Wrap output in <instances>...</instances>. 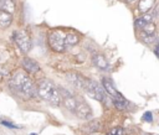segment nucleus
<instances>
[{
	"label": "nucleus",
	"mask_w": 159,
	"mask_h": 135,
	"mask_svg": "<svg viewBox=\"0 0 159 135\" xmlns=\"http://www.w3.org/2000/svg\"><path fill=\"white\" fill-rule=\"evenodd\" d=\"M10 88L17 92L24 99H31L36 95L37 88L31 78L24 72H16L10 79Z\"/></svg>",
	"instance_id": "nucleus-1"
},
{
	"label": "nucleus",
	"mask_w": 159,
	"mask_h": 135,
	"mask_svg": "<svg viewBox=\"0 0 159 135\" xmlns=\"http://www.w3.org/2000/svg\"><path fill=\"white\" fill-rule=\"evenodd\" d=\"M37 94L39 97L47 102L48 104L53 105V107H58L62 104V98L58 90V87L48 78H43L37 84Z\"/></svg>",
	"instance_id": "nucleus-2"
},
{
	"label": "nucleus",
	"mask_w": 159,
	"mask_h": 135,
	"mask_svg": "<svg viewBox=\"0 0 159 135\" xmlns=\"http://www.w3.org/2000/svg\"><path fill=\"white\" fill-rule=\"evenodd\" d=\"M65 36L66 33L62 30H52L47 36V42L50 48L55 52H63L66 50Z\"/></svg>",
	"instance_id": "nucleus-3"
},
{
	"label": "nucleus",
	"mask_w": 159,
	"mask_h": 135,
	"mask_svg": "<svg viewBox=\"0 0 159 135\" xmlns=\"http://www.w3.org/2000/svg\"><path fill=\"white\" fill-rule=\"evenodd\" d=\"M84 92L93 99L99 100V102H104L106 99V92L103 89V87L92 79H86V84H84Z\"/></svg>",
	"instance_id": "nucleus-4"
},
{
	"label": "nucleus",
	"mask_w": 159,
	"mask_h": 135,
	"mask_svg": "<svg viewBox=\"0 0 159 135\" xmlns=\"http://www.w3.org/2000/svg\"><path fill=\"white\" fill-rule=\"evenodd\" d=\"M12 38L22 53H27L31 50V38L25 30H16L12 35Z\"/></svg>",
	"instance_id": "nucleus-5"
},
{
	"label": "nucleus",
	"mask_w": 159,
	"mask_h": 135,
	"mask_svg": "<svg viewBox=\"0 0 159 135\" xmlns=\"http://www.w3.org/2000/svg\"><path fill=\"white\" fill-rule=\"evenodd\" d=\"M75 114L77 115V118L87 120L92 118V109L88 105V103L82 99V98H77V103H76V109H75Z\"/></svg>",
	"instance_id": "nucleus-6"
},
{
	"label": "nucleus",
	"mask_w": 159,
	"mask_h": 135,
	"mask_svg": "<svg viewBox=\"0 0 159 135\" xmlns=\"http://www.w3.org/2000/svg\"><path fill=\"white\" fill-rule=\"evenodd\" d=\"M58 90H60V94H61V98H62V104L65 105V108H67L70 111L75 113L77 98L68 89H66L63 87H58Z\"/></svg>",
	"instance_id": "nucleus-7"
},
{
	"label": "nucleus",
	"mask_w": 159,
	"mask_h": 135,
	"mask_svg": "<svg viewBox=\"0 0 159 135\" xmlns=\"http://www.w3.org/2000/svg\"><path fill=\"white\" fill-rule=\"evenodd\" d=\"M86 79L83 76L76 73V72H71V73H67V81L68 83L76 88V89H82L84 90V84H86Z\"/></svg>",
	"instance_id": "nucleus-8"
},
{
	"label": "nucleus",
	"mask_w": 159,
	"mask_h": 135,
	"mask_svg": "<svg viewBox=\"0 0 159 135\" xmlns=\"http://www.w3.org/2000/svg\"><path fill=\"white\" fill-rule=\"evenodd\" d=\"M21 64H22V68L27 73H30V74H34V73L39 72L40 68H41L40 67V63L37 61H35L34 58H30V57H24Z\"/></svg>",
	"instance_id": "nucleus-9"
},
{
	"label": "nucleus",
	"mask_w": 159,
	"mask_h": 135,
	"mask_svg": "<svg viewBox=\"0 0 159 135\" xmlns=\"http://www.w3.org/2000/svg\"><path fill=\"white\" fill-rule=\"evenodd\" d=\"M92 63L99 69V71H108L109 69V63L107 61V58L101 54V53H96L92 56Z\"/></svg>",
	"instance_id": "nucleus-10"
},
{
	"label": "nucleus",
	"mask_w": 159,
	"mask_h": 135,
	"mask_svg": "<svg viewBox=\"0 0 159 135\" xmlns=\"http://www.w3.org/2000/svg\"><path fill=\"white\" fill-rule=\"evenodd\" d=\"M102 87H103L104 92H106L107 94H109V95H111V98H112V97H114V95H117V94L119 93V92L116 89V87H114V84H113L112 79H109V78H107V77L102 78Z\"/></svg>",
	"instance_id": "nucleus-11"
},
{
	"label": "nucleus",
	"mask_w": 159,
	"mask_h": 135,
	"mask_svg": "<svg viewBox=\"0 0 159 135\" xmlns=\"http://www.w3.org/2000/svg\"><path fill=\"white\" fill-rule=\"evenodd\" d=\"M112 102H113L114 107H116L117 109H119V110H123V109H125V108L128 107V100H127L120 93H118L117 95L112 97Z\"/></svg>",
	"instance_id": "nucleus-12"
},
{
	"label": "nucleus",
	"mask_w": 159,
	"mask_h": 135,
	"mask_svg": "<svg viewBox=\"0 0 159 135\" xmlns=\"http://www.w3.org/2000/svg\"><path fill=\"white\" fill-rule=\"evenodd\" d=\"M11 22H12V15L7 11L0 10V26L2 28H6L11 25Z\"/></svg>",
	"instance_id": "nucleus-13"
},
{
	"label": "nucleus",
	"mask_w": 159,
	"mask_h": 135,
	"mask_svg": "<svg viewBox=\"0 0 159 135\" xmlns=\"http://www.w3.org/2000/svg\"><path fill=\"white\" fill-rule=\"evenodd\" d=\"M155 0H139V4H138V9L142 14H147L154 5Z\"/></svg>",
	"instance_id": "nucleus-14"
},
{
	"label": "nucleus",
	"mask_w": 159,
	"mask_h": 135,
	"mask_svg": "<svg viewBox=\"0 0 159 135\" xmlns=\"http://www.w3.org/2000/svg\"><path fill=\"white\" fill-rule=\"evenodd\" d=\"M80 42V36L75 32H68L65 36V45L66 46H75Z\"/></svg>",
	"instance_id": "nucleus-15"
},
{
	"label": "nucleus",
	"mask_w": 159,
	"mask_h": 135,
	"mask_svg": "<svg viewBox=\"0 0 159 135\" xmlns=\"http://www.w3.org/2000/svg\"><path fill=\"white\" fill-rule=\"evenodd\" d=\"M16 6H15V1L12 0H0V10L7 11L10 14H12L15 11Z\"/></svg>",
	"instance_id": "nucleus-16"
},
{
	"label": "nucleus",
	"mask_w": 159,
	"mask_h": 135,
	"mask_svg": "<svg viewBox=\"0 0 159 135\" xmlns=\"http://www.w3.org/2000/svg\"><path fill=\"white\" fill-rule=\"evenodd\" d=\"M143 32L144 35H148V36H153L155 33V25L153 22H147L144 26H143Z\"/></svg>",
	"instance_id": "nucleus-17"
},
{
	"label": "nucleus",
	"mask_w": 159,
	"mask_h": 135,
	"mask_svg": "<svg viewBox=\"0 0 159 135\" xmlns=\"http://www.w3.org/2000/svg\"><path fill=\"white\" fill-rule=\"evenodd\" d=\"M108 135H123V129L120 126H116L108 133Z\"/></svg>",
	"instance_id": "nucleus-18"
},
{
	"label": "nucleus",
	"mask_w": 159,
	"mask_h": 135,
	"mask_svg": "<svg viewBox=\"0 0 159 135\" xmlns=\"http://www.w3.org/2000/svg\"><path fill=\"white\" fill-rule=\"evenodd\" d=\"M152 118H153V115H152V113H150V111H145V113L143 114V120H144V121L150 123V121L153 120Z\"/></svg>",
	"instance_id": "nucleus-19"
},
{
	"label": "nucleus",
	"mask_w": 159,
	"mask_h": 135,
	"mask_svg": "<svg viewBox=\"0 0 159 135\" xmlns=\"http://www.w3.org/2000/svg\"><path fill=\"white\" fill-rule=\"evenodd\" d=\"M1 124H2V125H5V126H10L11 129H17V126H16L15 124L9 123V121H5V120H2V121H1Z\"/></svg>",
	"instance_id": "nucleus-20"
},
{
	"label": "nucleus",
	"mask_w": 159,
	"mask_h": 135,
	"mask_svg": "<svg viewBox=\"0 0 159 135\" xmlns=\"http://www.w3.org/2000/svg\"><path fill=\"white\" fill-rule=\"evenodd\" d=\"M154 53H155V54L158 56V58H159V45H158V46L154 48Z\"/></svg>",
	"instance_id": "nucleus-21"
},
{
	"label": "nucleus",
	"mask_w": 159,
	"mask_h": 135,
	"mask_svg": "<svg viewBox=\"0 0 159 135\" xmlns=\"http://www.w3.org/2000/svg\"><path fill=\"white\" fill-rule=\"evenodd\" d=\"M127 1H128V2H132V1H134V0H127Z\"/></svg>",
	"instance_id": "nucleus-22"
},
{
	"label": "nucleus",
	"mask_w": 159,
	"mask_h": 135,
	"mask_svg": "<svg viewBox=\"0 0 159 135\" xmlns=\"http://www.w3.org/2000/svg\"><path fill=\"white\" fill-rule=\"evenodd\" d=\"M12 1H15V0H12Z\"/></svg>",
	"instance_id": "nucleus-23"
}]
</instances>
